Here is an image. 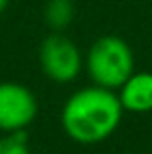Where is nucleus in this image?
Segmentation results:
<instances>
[{
    "mask_svg": "<svg viewBox=\"0 0 152 154\" xmlns=\"http://www.w3.org/2000/svg\"><path fill=\"white\" fill-rule=\"evenodd\" d=\"M123 106L115 90L85 85L75 90L60 108V127L69 140L94 146L108 140L123 121Z\"/></svg>",
    "mask_w": 152,
    "mask_h": 154,
    "instance_id": "f257e3e1",
    "label": "nucleus"
},
{
    "mask_svg": "<svg viewBox=\"0 0 152 154\" xmlns=\"http://www.w3.org/2000/svg\"><path fill=\"white\" fill-rule=\"evenodd\" d=\"M83 69L94 85L117 92L135 71V54L121 35L104 33L90 44L83 56Z\"/></svg>",
    "mask_w": 152,
    "mask_h": 154,
    "instance_id": "f03ea898",
    "label": "nucleus"
},
{
    "mask_svg": "<svg viewBox=\"0 0 152 154\" xmlns=\"http://www.w3.org/2000/svg\"><path fill=\"white\" fill-rule=\"evenodd\" d=\"M38 63L46 79L67 85L83 71V52L65 31H50L40 44Z\"/></svg>",
    "mask_w": 152,
    "mask_h": 154,
    "instance_id": "7ed1b4c3",
    "label": "nucleus"
},
{
    "mask_svg": "<svg viewBox=\"0 0 152 154\" xmlns=\"http://www.w3.org/2000/svg\"><path fill=\"white\" fill-rule=\"evenodd\" d=\"M40 102L21 81H0V133L27 131L38 119Z\"/></svg>",
    "mask_w": 152,
    "mask_h": 154,
    "instance_id": "20e7f679",
    "label": "nucleus"
},
{
    "mask_svg": "<svg viewBox=\"0 0 152 154\" xmlns=\"http://www.w3.org/2000/svg\"><path fill=\"white\" fill-rule=\"evenodd\" d=\"M117 96L125 112L146 115L152 110V73L133 71L117 90Z\"/></svg>",
    "mask_w": 152,
    "mask_h": 154,
    "instance_id": "39448f33",
    "label": "nucleus"
},
{
    "mask_svg": "<svg viewBox=\"0 0 152 154\" xmlns=\"http://www.w3.org/2000/svg\"><path fill=\"white\" fill-rule=\"evenodd\" d=\"M75 2L73 0H46L42 17L50 31H65L75 21Z\"/></svg>",
    "mask_w": 152,
    "mask_h": 154,
    "instance_id": "423d86ee",
    "label": "nucleus"
},
{
    "mask_svg": "<svg viewBox=\"0 0 152 154\" xmlns=\"http://www.w3.org/2000/svg\"><path fill=\"white\" fill-rule=\"evenodd\" d=\"M0 154H31L27 131L2 133L0 135Z\"/></svg>",
    "mask_w": 152,
    "mask_h": 154,
    "instance_id": "0eeeda50",
    "label": "nucleus"
},
{
    "mask_svg": "<svg viewBox=\"0 0 152 154\" xmlns=\"http://www.w3.org/2000/svg\"><path fill=\"white\" fill-rule=\"evenodd\" d=\"M8 4H11V0H0V15L8 8Z\"/></svg>",
    "mask_w": 152,
    "mask_h": 154,
    "instance_id": "6e6552de",
    "label": "nucleus"
}]
</instances>
